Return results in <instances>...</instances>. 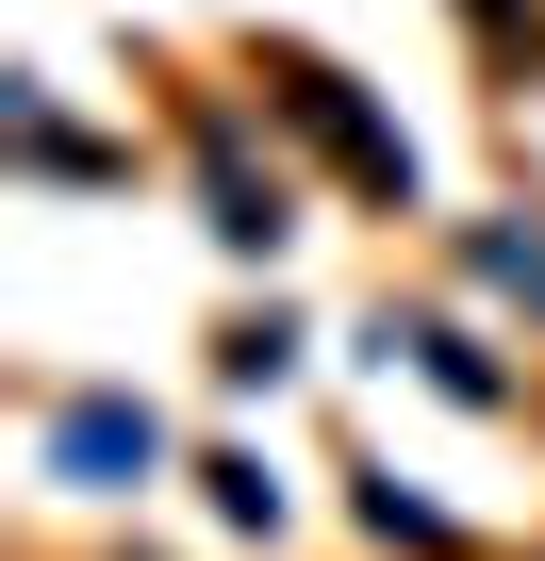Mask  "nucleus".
<instances>
[{"instance_id":"nucleus-1","label":"nucleus","mask_w":545,"mask_h":561,"mask_svg":"<svg viewBox=\"0 0 545 561\" xmlns=\"http://www.w3.org/2000/svg\"><path fill=\"white\" fill-rule=\"evenodd\" d=\"M50 462L116 495V479H149V413H133V397H67V413H50Z\"/></svg>"},{"instance_id":"nucleus-2","label":"nucleus","mask_w":545,"mask_h":561,"mask_svg":"<svg viewBox=\"0 0 545 561\" xmlns=\"http://www.w3.org/2000/svg\"><path fill=\"white\" fill-rule=\"evenodd\" d=\"M282 100H298V116H315V133H331V149H348V165H364V182H381V198H397V182H413V165H397V133H381V116H364V100H348V83H331V67H282Z\"/></svg>"}]
</instances>
